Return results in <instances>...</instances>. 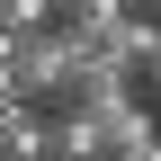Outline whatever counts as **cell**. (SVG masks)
I'll return each instance as SVG.
<instances>
[{"mask_svg":"<svg viewBox=\"0 0 161 161\" xmlns=\"http://www.w3.org/2000/svg\"><path fill=\"white\" fill-rule=\"evenodd\" d=\"M143 98H152V108H161V54H152V63H143Z\"/></svg>","mask_w":161,"mask_h":161,"instance_id":"5b68a950","label":"cell"},{"mask_svg":"<svg viewBox=\"0 0 161 161\" xmlns=\"http://www.w3.org/2000/svg\"><path fill=\"white\" fill-rule=\"evenodd\" d=\"M152 18H161V0H152Z\"/></svg>","mask_w":161,"mask_h":161,"instance_id":"ba28073f","label":"cell"},{"mask_svg":"<svg viewBox=\"0 0 161 161\" xmlns=\"http://www.w3.org/2000/svg\"><path fill=\"white\" fill-rule=\"evenodd\" d=\"M72 54H80V36L54 18V27H27V36H9V63H18V90L27 98H63V80H72Z\"/></svg>","mask_w":161,"mask_h":161,"instance_id":"6da1fadb","label":"cell"},{"mask_svg":"<svg viewBox=\"0 0 161 161\" xmlns=\"http://www.w3.org/2000/svg\"><path fill=\"white\" fill-rule=\"evenodd\" d=\"M125 161H161V143H152V152H125Z\"/></svg>","mask_w":161,"mask_h":161,"instance_id":"8992f818","label":"cell"},{"mask_svg":"<svg viewBox=\"0 0 161 161\" xmlns=\"http://www.w3.org/2000/svg\"><path fill=\"white\" fill-rule=\"evenodd\" d=\"M134 9H152V0H134Z\"/></svg>","mask_w":161,"mask_h":161,"instance_id":"52a82bcc","label":"cell"},{"mask_svg":"<svg viewBox=\"0 0 161 161\" xmlns=\"http://www.w3.org/2000/svg\"><path fill=\"white\" fill-rule=\"evenodd\" d=\"M63 18V0H0V27L9 36H27V27H54Z\"/></svg>","mask_w":161,"mask_h":161,"instance_id":"277c9868","label":"cell"},{"mask_svg":"<svg viewBox=\"0 0 161 161\" xmlns=\"http://www.w3.org/2000/svg\"><path fill=\"white\" fill-rule=\"evenodd\" d=\"M54 161H108V125L90 108H54Z\"/></svg>","mask_w":161,"mask_h":161,"instance_id":"3957f363","label":"cell"},{"mask_svg":"<svg viewBox=\"0 0 161 161\" xmlns=\"http://www.w3.org/2000/svg\"><path fill=\"white\" fill-rule=\"evenodd\" d=\"M0 161H54V116L36 98H0Z\"/></svg>","mask_w":161,"mask_h":161,"instance_id":"7a4b0ae2","label":"cell"}]
</instances>
